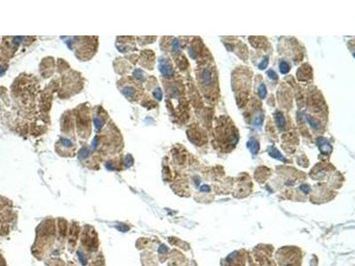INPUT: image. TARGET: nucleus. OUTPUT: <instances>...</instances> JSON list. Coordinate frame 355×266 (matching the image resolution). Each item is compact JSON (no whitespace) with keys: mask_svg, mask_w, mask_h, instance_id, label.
I'll use <instances>...</instances> for the list:
<instances>
[{"mask_svg":"<svg viewBox=\"0 0 355 266\" xmlns=\"http://www.w3.org/2000/svg\"><path fill=\"white\" fill-rule=\"evenodd\" d=\"M267 66H268V58L267 57H266L259 64V69H266V68H267Z\"/></svg>","mask_w":355,"mask_h":266,"instance_id":"f8f14e48","label":"nucleus"},{"mask_svg":"<svg viewBox=\"0 0 355 266\" xmlns=\"http://www.w3.org/2000/svg\"><path fill=\"white\" fill-rule=\"evenodd\" d=\"M159 69L164 76H171L173 75V68L168 60H161L159 62Z\"/></svg>","mask_w":355,"mask_h":266,"instance_id":"f03ea898","label":"nucleus"},{"mask_svg":"<svg viewBox=\"0 0 355 266\" xmlns=\"http://www.w3.org/2000/svg\"><path fill=\"white\" fill-rule=\"evenodd\" d=\"M77 254L79 255V257H80V261H81V262L83 263V265H85V264H86V260H85V257L84 256V254L82 255V254H81V253H80V251H78Z\"/></svg>","mask_w":355,"mask_h":266,"instance_id":"a211bd4d","label":"nucleus"},{"mask_svg":"<svg viewBox=\"0 0 355 266\" xmlns=\"http://www.w3.org/2000/svg\"><path fill=\"white\" fill-rule=\"evenodd\" d=\"M279 262L281 266H299L300 254L299 251H292L289 248H283L279 251Z\"/></svg>","mask_w":355,"mask_h":266,"instance_id":"f257e3e1","label":"nucleus"},{"mask_svg":"<svg viewBox=\"0 0 355 266\" xmlns=\"http://www.w3.org/2000/svg\"><path fill=\"white\" fill-rule=\"evenodd\" d=\"M154 96H155L158 100H161V99H162V91H161L160 88H157V89L155 90V91H154Z\"/></svg>","mask_w":355,"mask_h":266,"instance_id":"4468645a","label":"nucleus"},{"mask_svg":"<svg viewBox=\"0 0 355 266\" xmlns=\"http://www.w3.org/2000/svg\"><path fill=\"white\" fill-rule=\"evenodd\" d=\"M275 121H276L277 125H278L279 127H281V128L283 127V126L285 125V122H286L285 117H284L283 114L281 113V112H277V113L275 114Z\"/></svg>","mask_w":355,"mask_h":266,"instance_id":"0eeeda50","label":"nucleus"},{"mask_svg":"<svg viewBox=\"0 0 355 266\" xmlns=\"http://www.w3.org/2000/svg\"><path fill=\"white\" fill-rule=\"evenodd\" d=\"M247 145H248V148L250 149V151H251L253 155L258 154V152H259V143L257 140L251 139L247 143Z\"/></svg>","mask_w":355,"mask_h":266,"instance_id":"39448f33","label":"nucleus"},{"mask_svg":"<svg viewBox=\"0 0 355 266\" xmlns=\"http://www.w3.org/2000/svg\"><path fill=\"white\" fill-rule=\"evenodd\" d=\"M172 46H173V49H174L175 52H179L180 51V45H179V43L178 39H174L173 40Z\"/></svg>","mask_w":355,"mask_h":266,"instance_id":"2eb2a0df","label":"nucleus"},{"mask_svg":"<svg viewBox=\"0 0 355 266\" xmlns=\"http://www.w3.org/2000/svg\"><path fill=\"white\" fill-rule=\"evenodd\" d=\"M307 121H308V122L311 124V126H312L313 129H318L320 128V121H317V120H315L314 118H313V117H311V116H307Z\"/></svg>","mask_w":355,"mask_h":266,"instance_id":"1a4fd4ad","label":"nucleus"},{"mask_svg":"<svg viewBox=\"0 0 355 266\" xmlns=\"http://www.w3.org/2000/svg\"><path fill=\"white\" fill-rule=\"evenodd\" d=\"M279 68H280V71H281L282 74H287V73H289V70H290V67H289V65L286 61H282V62L280 63Z\"/></svg>","mask_w":355,"mask_h":266,"instance_id":"6e6552de","label":"nucleus"},{"mask_svg":"<svg viewBox=\"0 0 355 266\" xmlns=\"http://www.w3.org/2000/svg\"><path fill=\"white\" fill-rule=\"evenodd\" d=\"M300 190L304 193H308L310 192V187L307 185H302L300 186Z\"/></svg>","mask_w":355,"mask_h":266,"instance_id":"dca6fc26","label":"nucleus"},{"mask_svg":"<svg viewBox=\"0 0 355 266\" xmlns=\"http://www.w3.org/2000/svg\"><path fill=\"white\" fill-rule=\"evenodd\" d=\"M158 251H159L161 254H164V253L168 252V248H167V247H166V246H164V245H162V246L159 247Z\"/></svg>","mask_w":355,"mask_h":266,"instance_id":"f3484780","label":"nucleus"},{"mask_svg":"<svg viewBox=\"0 0 355 266\" xmlns=\"http://www.w3.org/2000/svg\"><path fill=\"white\" fill-rule=\"evenodd\" d=\"M202 81L205 85L212 83V72L210 68H205L202 73Z\"/></svg>","mask_w":355,"mask_h":266,"instance_id":"20e7f679","label":"nucleus"},{"mask_svg":"<svg viewBox=\"0 0 355 266\" xmlns=\"http://www.w3.org/2000/svg\"><path fill=\"white\" fill-rule=\"evenodd\" d=\"M61 142H62V144H63L64 146H66V147H70V146L72 145L71 141L68 140V139H62Z\"/></svg>","mask_w":355,"mask_h":266,"instance_id":"6ab92c4d","label":"nucleus"},{"mask_svg":"<svg viewBox=\"0 0 355 266\" xmlns=\"http://www.w3.org/2000/svg\"><path fill=\"white\" fill-rule=\"evenodd\" d=\"M267 75H268V77H269L271 80L276 81V80L278 79V75H277L273 69H270V70L267 72Z\"/></svg>","mask_w":355,"mask_h":266,"instance_id":"ddd939ff","label":"nucleus"},{"mask_svg":"<svg viewBox=\"0 0 355 266\" xmlns=\"http://www.w3.org/2000/svg\"><path fill=\"white\" fill-rule=\"evenodd\" d=\"M201 191H202V192H209V191H210V186H208V185H202V186L201 187Z\"/></svg>","mask_w":355,"mask_h":266,"instance_id":"aec40b11","label":"nucleus"},{"mask_svg":"<svg viewBox=\"0 0 355 266\" xmlns=\"http://www.w3.org/2000/svg\"><path fill=\"white\" fill-rule=\"evenodd\" d=\"M263 121H264V115L262 114H259L255 116L253 123L256 127H260L263 123Z\"/></svg>","mask_w":355,"mask_h":266,"instance_id":"9d476101","label":"nucleus"},{"mask_svg":"<svg viewBox=\"0 0 355 266\" xmlns=\"http://www.w3.org/2000/svg\"><path fill=\"white\" fill-rule=\"evenodd\" d=\"M267 94V91H266V87L264 83H261L259 87V95L261 98H265Z\"/></svg>","mask_w":355,"mask_h":266,"instance_id":"9b49d317","label":"nucleus"},{"mask_svg":"<svg viewBox=\"0 0 355 266\" xmlns=\"http://www.w3.org/2000/svg\"><path fill=\"white\" fill-rule=\"evenodd\" d=\"M269 155H270L271 157H273V158H274V159H277V160H280V161H284V160H285V158L282 155V154H281L276 148H274V147H272V148L270 149V151H269Z\"/></svg>","mask_w":355,"mask_h":266,"instance_id":"423d86ee","label":"nucleus"},{"mask_svg":"<svg viewBox=\"0 0 355 266\" xmlns=\"http://www.w3.org/2000/svg\"><path fill=\"white\" fill-rule=\"evenodd\" d=\"M317 145L322 154H330L333 151L331 144L324 138H319L317 139Z\"/></svg>","mask_w":355,"mask_h":266,"instance_id":"7ed1b4c3","label":"nucleus"}]
</instances>
